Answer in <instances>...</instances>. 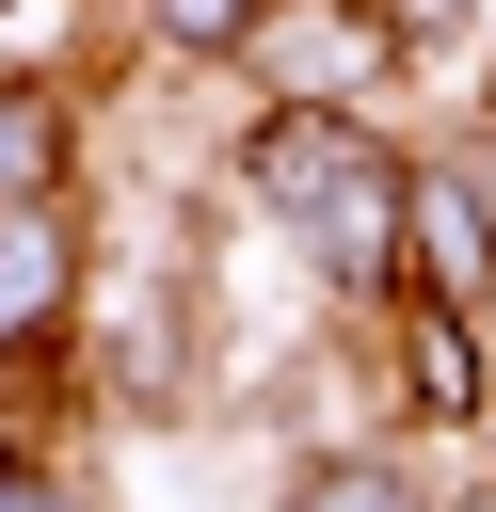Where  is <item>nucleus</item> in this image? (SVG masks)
Listing matches in <instances>:
<instances>
[{
    "label": "nucleus",
    "instance_id": "obj_1",
    "mask_svg": "<svg viewBox=\"0 0 496 512\" xmlns=\"http://www.w3.org/2000/svg\"><path fill=\"white\" fill-rule=\"evenodd\" d=\"M400 176H416V144H384V112H256L240 96V208L304 256V288L320 304H400L416 272H400Z\"/></svg>",
    "mask_w": 496,
    "mask_h": 512
},
{
    "label": "nucleus",
    "instance_id": "obj_2",
    "mask_svg": "<svg viewBox=\"0 0 496 512\" xmlns=\"http://www.w3.org/2000/svg\"><path fill=\"white\" fill-rule=\"evenodd\" d=\"M224 80H240L256 112H384V96L416 80V32H400L384 0H256L240 48H224Z\"/></svg>",
    "mask_w": 496,
    "mask_h": 512
},
{
    "label": "nucleus",
    "instance_id": "obj_3",
    "mask_svg": "<svg viewBox=\"0 0 496 512\" xmlns=\"http://www.w3.org/2000/svg\"><path fill=\"white\" fill-rule=\"evenodd\" d=\"M80 304H96L80 208H0V384H48L80 352Z\"/></svg>",
    "mask_w": 496,
    "mask_h": 512
},
{
    "label": "nucleus",
    "instance_id": "obj_4",
    "mask_svg": "<svg viewBox=\"0 0 496 512\" xmlns=\"http://www.w3.org/2000/svg\"><path fill=\"white\" fill-rule=\"evenodd\" d=\"M368 336H384V400H400L416 432H480V416H496L480 304H448V288H400V304H368Z\"/></svg>",
    "mask_w": 496,
    "mask_h": 512
},
{
    "label": "nucleus",
    "instance_id": "obj_5",
    "mask_svg": "<svg viewBox=\"0 0 496 512\" xmlns=\"http://www.w3.org/2000/svg\"><path fill=\"white\" fill-rule=\"evenodd\" d=\"M400 272L448 288V304H496V192L464 176V144H416V176H400Z\"/></svg>",
    "mask_w": 496,
    "mask_h": 512
},
{
    "label": "nucleus",
    "instance_id": "obj_6",
    "mask_svg": "<svg viewBox=\"0 0 496 512\" xmlns=\"http://www.w3.org/2000/svg\"><path fill=\"white\" fill-rule=\"evenodd\" d=\"M80 160H96V112H80V80H48V64H0V208H80Z\"/></svg>",
    "mask_w": 496,
    "mask_h": 512
},
{
    "label": "nucleus",
    "instance_id": "obj_7",
    "mask_svg": "<svg viewBox=\"0 0 496 512\" xmlns=\"http://www.w3.org/2000/svg\"><path fill=\"white\" fill-rule=\"evenodd\" d=\"M272 512H448V496L400 464V432H352V448H304Z\"/></svg>",
    "mask_w": 496,
    "mask_h": 512
},
{
    "label": "nucleus",
    "instance_id": "obj_8",
    "mask_svg": "<svg viewBox=\"0 0 496 512\" xmlns=\"http://www.w3.org/2000/svg\"><path fill=\"white\" fill-rule=\"evenodd\" d=\"M240 16H256V0H128V32H144L160 64H224V48H240Z\"/></svg>",
    "mask_w": 496,
    "mask_h": 512
},
{
    "label": "nucleus",
    "instance_id": "obj_9",
    "mask_svg": "<svg viewBox=\"0 0 496 512\" xmlns=\"http://www.w3.org/2000/svg\"><path fill=\"white\" fill-rule=\"evenodd\" d=\"M0 512H96V496H80V464H48V448L0 416Z\"/></svg>",
    "mask_w": 496,
    "mask_h": 512
},
{
    "label": "nucleus",
    "instance_id": "obj_10",
    "mask_svg": "<svg viewBox=\"0 0 496 512\" xmlns=\"http://www.w3.org/2000/svg\"><path fill=\"white\" fill-rule=\"evenodd\" d=\"M448 144H464V176H480V192H496V112H480V128H448Z\"/></svg>",
    "mask_w": 496,
    "mask_h": 512
},
{
    "label": "nucleus",
    "instance_id": "obj_11",
    "mask_svg": "<svg viewBox=\"0 0 496 512\" xmlns=\"http://www.w3.org/2000/svg\"><path fill=\"white\" fill-rule=\"evenodd\" d=\"M448 512H496V464H480V480H448Z\"/></svg>",
    "mask_w": 496,
    "mask_h": 512
},
{
    "label": "nucleus",
    "instance_id": "obj_12",
    "mask_svg": "<svg viewBox=\"0 0 496 512\" xmlns=\"http://www.w3.org/2000/svg\"><path fill=\"white\" fill-rule=\"evenodd\" d=\"M96 16H128V0H96Z\"/></svg>",
    "mask_w": 496,
    "mask_h": 512
}]
</instances>
